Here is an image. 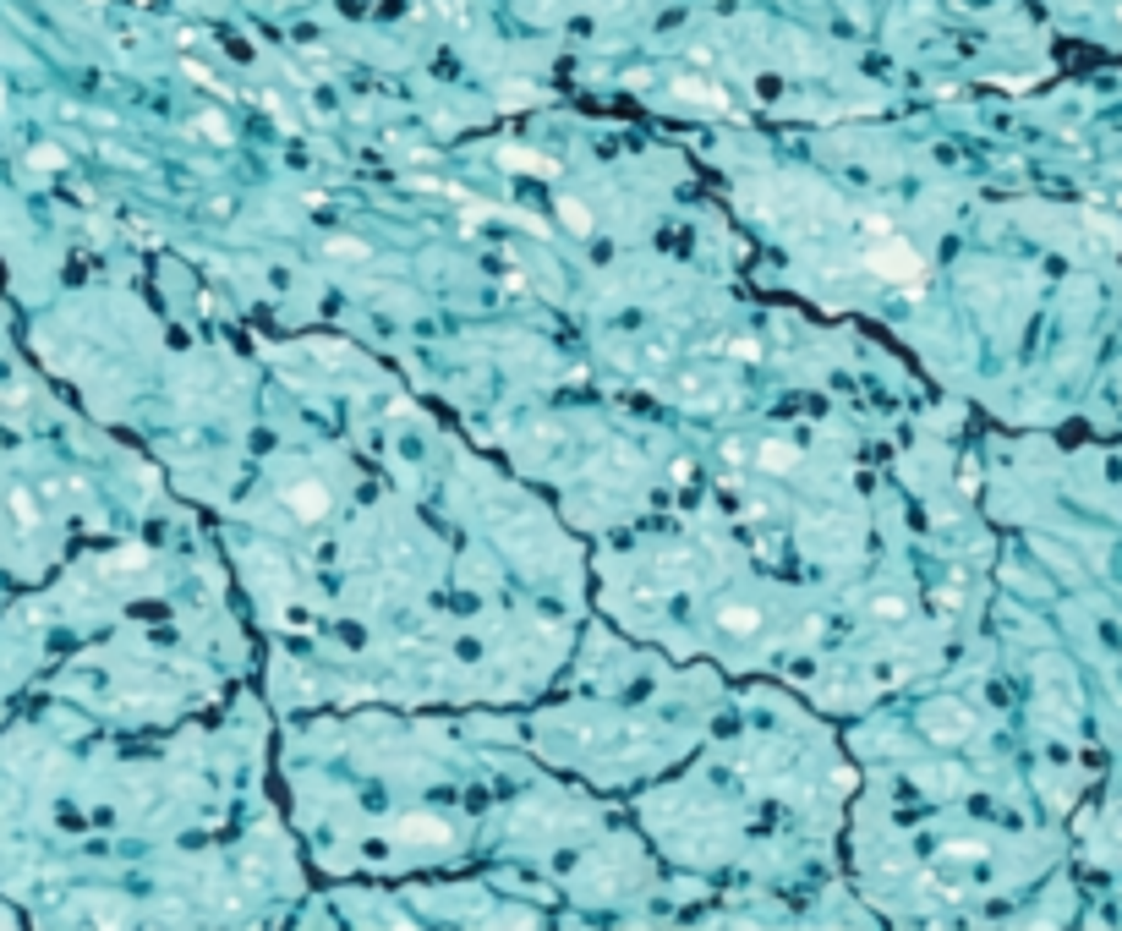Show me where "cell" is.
<instances>
[{"label": "cell", "instance_id": "cell-1", "mask_svg": "<svg viewBox=\"0 0 1122 931\" xmlns=\"http://www.w3.org/2000/svg\"><path fill=\"white\" fill-rule=\"evenodd\" d=\"M865 263H871V274L898 280V285H920V280H926V258H920L909 241H882V247H865Z\"/></svg>", "mask_w": 1122, "mask_h": 931}, {"label": "cell", "instance_id": "cell-2", "mask_svg": "<svg viewBox=\"0 0 1122 931\" xmlns=\"http://www.w3.org/2000/svg\"><path fill=\"white\" fill-rule=\"evenodd\" d=\"M285 499H291V515H296V521H323V515H329V504H334V499H329V488H323L318 477L296 482Z\"/></svg>", "mask_w": 1122, "mask_h": 931}, {"label": "cell", "instance_id": "cell-3", "mask_svg": "<svg viewBox=\"0 0 1122 931\" xmlns=\"http://www.w3.org/2000/svg\"><path fill=\"white\" fill-rule=\"evenodd\" d=\"M499 159H504L510 170H526V175H543V181H548V175H559V170H554L548 159H537V153H526V148H504Z\"/></svg>", "mask_w": 1122, "mask_h": 931}, {"label": "cell", "instance_id": "cell-4", "mask_svg": "<svg viewBox=\"0 0 1122 931\" xmlns=\"http://www.w3.org/2000/svg\"><path fill=\"white\" fill-rule=\"evenodd\" d=\"M400 839H411V844H433V839H444V822H433V817H411V822H400Z\"/></svg>", "mask_w": 1122, "mask_h": 931}, {"label": "cell", "instance_id": "cell-5", "mask_svg": "<svg viewBox=\"0 0 1122 931\" xmlns=\"http://www.w3.org/2000/svg\"><path fill=\"white\" fill-rule=\"evenodd\" d=\"M559 219L569 225V230H591V214H586L575 197H564V203H559Z\"/></svg>", "mask_w": 1122, "mask_h": 931}, {"label": "cell", "instance_id": "cell-6", "mask_svg": "<svg viewBox=\"0 0 1122 931\" xmlns=\"http://www.w3.org/2000/svg\"><path fill=\"white\" fill-rule=\"evenodd\" d=\"M33 164H38V170H60V164H66V153H60V148H49V143H38V148H33Z\"/></svg>", "mask_w": 1122, "mask_h": 931}]
</instances>
